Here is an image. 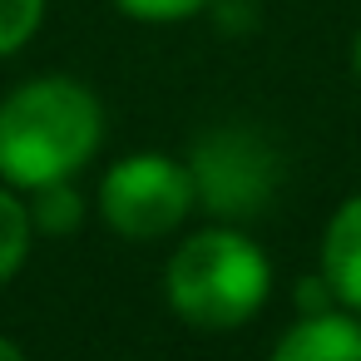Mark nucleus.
Listing matches in <instances>:
<instances>
[{
    "label": "nucleus",
    "mask_w": 361,
    "mask_h": 361,
    "mask_svg": "<svg viewBox=\"0 0 361 361\" xmlns=\"http://www.w3.org/2000/svg\"><path fill=\"white\" fill-rule=\"evenodd\" d=\"M351 70H356V80H361V30H356V40H351Z\"/></svg>",
    "instance_id": "nucleus-12"
},
{
    "label": "nucleus",
    "mask_w": 361,
    "mask_h": 361,
    "mask_svg": "<svg viewBox=\"0 0 361 361\" xmlns=\"http://www.w3.org/2000/svg\"><path fill=\"white\" fill-rule=\"evenodd\" d=\"M198 198L193 169L169 154H129L99 183V213L119 238L149 243L173 233Z\"/></svg>",
    "instance_id": "nucleus-3"
},
{
    "label": "nucleus",
    "mask_w": 361,
    "mask_h": 361,
    "mask_svg": "<svg viewBox=\"0 0 361 361\" xmlns=\"http://www.w3.org/2000/svg\"><path fill=\"white\" fill-rule=\"evenodd\" d=\"M114 6H119L129 20H149V25H178V20H193L198 11H208L213 0H114Z\"/></svg>",
    "instance_id": "nucleus-10"
},
{
    "label": "nucleus",
    "mask_w": 361,
    "mask_h": 361,
    "mask_svg": "<svg viewBox=\"0 0 361 361\" xmlns=\"http://www.w3.org/2000/svg\"><path fill=\"white\" fill-rule=\"evenodd\" d=\"M267 361H361V312L351 307L302 312L277 336Z\"/></svg>",
    "instance_id": "nucleus-5"
},
{
    "label": "nucleus",
    "mask_w": 361,
    "mask_h": 361,
    "mask_svg": "<svg viewBox=\"0 0 361 361\" xmlns=\"http://www.w3.org/2000/svg\"><path fill=\"white\" fill-rule=\"evenodd\" d=\"M164 292L178 322L198 331H233L262 312L272 292V262L247 233L203 228L169 257Z\"/></svg>",
    "instance_id": "nucleus-2"
},
{
    "label": "nucleus",
    "mask_w": 361,
    "mask_h": 361,
    "mask_svg": "<svg viewBox=\"0 0 361 361\" xmlns=\"http://www.w3.org/2000/svg\"><path fill=\"white\" fill-rule=\"evenodd\" d=\"M80 218H85V203H80V193L70 188V178H65V183L35 188L30 223H40L45 233H70V228H80Z\"/></svg>",
    "instance_id": "nucleus-8"
},
{
    "label": "nucleus",
    "mask_w": 361,
    "mask_h": 361,
    "mask_svg": "<svg viewBox=\"0 0 361 361\" xmlns=\"http://www.w3.org/2000/svg\"><path fill=\"white\" fill-rule=\"evenodd\" d=\"M272 178H277V164L262 149V139H252V134H228L223 129V134L198 144L193 183H198V198L213 213H228V218L257 213L272 193Z\"/></svg>",
    "instance_id": "nucleus-4"
},
{
    "label": "nucleus",
    "mask_w": 361,
    "mask_h": 361,
    "mask_svg": "<svg viewBox=\"0 0 361 361\" xmlns=\"http://www.w3.org/2000/svg\"><path fill=\"white\" fill-rule=\"evenodd\" d=\"M30 252V208L0 188V282H11Z\"/></svg>",
    "instance_id": "nucleus-7"
},
{
    "label": "nucleus",
    "mask_w": 361,
    "mask_h": 361,
    "mask_svg": "<svg viewBox=\"0 0 361 361\" xmlns=\"http://www.w3.org/2000/svg\"><path fill=\"white\" fill-rule=\"evenodd\" d=\"M322 277L336 307L361 312V193L341 198L322 228Z\"/></svg>",
    "instance_id": "nucleus-6"
},
{
    "label": "nucleus",
    "mask_w": 361,
    "mask_h": 361,
    "mask_svg": "<svg viewBox=\"0 0 361 361\" xmlns=\"http://www.w3.org/2000/svg\"><path fill=\"white\" fill-rule=\"evenodd\" d=\"M40 16H45V0H0V60L16 55L40 30Z\"/></svg>",
    "instance_id": "nucleus-9"
},
{
    "label": "nucleus",
    "mask_w": 361,
    "mask_h": 361,
    "mask_svg": "<svg viewBox=\"0 0 361 361\" xmlns=\"http://www.w3.org/2000/svg\"><path fill=\"white\" fill-rule=\"evenodd\" d=\"M99 134V99L80 80H30L0 104V178L30 193L45 183H65L94 159Z\"/></svg>",
    "instance_id": "nucleus-1"
},
{
    "label": "nucleus",
    "mask_w": 361,
    "mask_h": 361,
    "mask_svg": "<svg viewBox=\"0 0 361 361\" xmlns=\"http://www.w3.org/2000/svg\"><path fill=\"white\" fill-rule=\"evenodd\" d=\"M0 361H25V351H20L16 341H6V336H0Z\"/></svg>",
    "instance_id": "nucleus-11"
}]
</instances>
